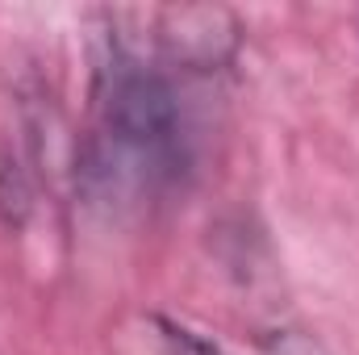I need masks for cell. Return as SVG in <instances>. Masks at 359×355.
Listing matches in <instances>:
<instances>
[{
  "mask_svg": "<svg viewBox=\"0 0 359 355\" xmlns=\"http://www.w3.org/2000/svg\"><path fill=\"white\" fill-rule=\"evenodd\" d=\"M192 172V126L180 80L147 51L109 34V59L92 88V130L80 180L92 201L142 205L163 201Z\"/></svg>",
  "mask_w": 359,
  "mask_h": 355,
  "instance_id": "obj_1",
  "label": "cell"
},
{
  "mask_svg": "<svg viewBox=\"0 0 359 355\" xmlns=\"http://www.w3.org/2000/svg\"><path fill=\"white\" fill-rule=\"evenodd\" d=\"M147 34H113L138 51H147L155 63H163L176 76H217L238 59L243 25L226 8L209 4H176V8H151L134 13Z\"/></svg>",
  "mask_w": 359,
  "mask_h": 355,
  "instance_id": "obj_2",
  "label": "cell"
},
{
  "mask_svg": "<svg viewBox=\"0 0 359 355\" xmlns=\"http://www.w3.org/2000/svg\"><path fill=\"white\" fill-rule=\"evenodd\" d=\"M159 330H163V343H168V351L172 355H226L213 339L196 335V330L184 326V322H168V318H159Z\"/></svg>",
  "mask_w": 359,
  "mask_h": 355,
  "instance_id": "obj_3",
  "label": "cell"
},
{
  "mask_svg": "<svg viewBox=\"0 0 359 355\" xmlns=\"http://www.w3.org/2000/svg\"><path fill=\"white\" fill-rule=\"evenodd\" d=\"M271 355H326L313 339H305V335H297V330H276L268 343Z\"/></svg>",
  "mask_w": 359,
  "mask_h": 355,
  "instance_id": "obj_4",
  "label": "cell"
}]
</instances>
